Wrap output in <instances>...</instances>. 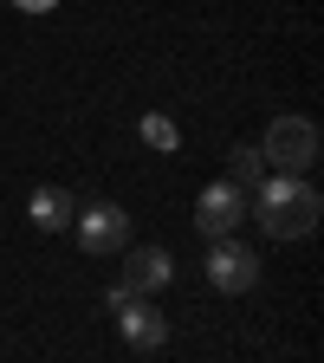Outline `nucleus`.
Returning <instances> with one entry per match:
<instances>
[{"mask_svg": "<svg viewBox=\"0 0 324 363\" xmlns=\"http://www.w3.org/2000/svg\"><path fill=\"white\" fill-rule=\"evenodd\" d=\"M78 247H84L91 259H111V253H123V247H130V214H123V208H111V201H98V208H78Z\"/></svg>", "mask_w": 324, "mask_h": 363, "instance_id": "3", "label": "nucleus"}, {"mask_svg": "<svg viewBox=\"0 0 324 363\" xmlns=\"http://www.w3.org/2000/svg\"><path fill=\"white\" fill-rule=\"evenodd\" d=\"M117 331H123L130 350H162L169 344V318L156 305H143V298H123L117 305Z\"/></svg>", "mask_w": 324, "mask_h": 363, "instance_id": "6", "label": "nucleus"}, {"mask_svg": "<svg viewBox=\"0 0 324 363\" xmlns=\"http://www.w3.org/2000/svg\"><path fill=\"white\" fill-rule=\"evenodd\" d=\"M259 208V227L272 240H311L318 234V214H324V195L311 189L305 175H266V189L253 195Z\"/></svg>", "mask_w": 324, "mask_h": 363, "instance_id": "1", "label": "nucleus"}, {"mask_svg": "<svg viewBox=\"0 0 324 363\" xmlns=\"http://www.w3.org/2000/svg\"><path fill=\"white\" fill-rule=\"evenodd\" d=\"M169 279H175V259H169L162 247H130V259H123V292H130V298L162 292Z\"/></svg>", "mask_w": 324, "mask_h": 363, "instance_id": "7", "label": "nucleus"}, {"mask_svg": "<svg viewBox=\"0 0 324 363\" xmlns=\"http://www.w3.org/2000/svg\"><path fill=\"white\" fill-rule=\"evenodd\" d=\"M253 150H259L266 169H279V175H305V169L318 162V123H311V117H272L266 136H259Z\"/></svg>", "mask_w": 324, "mask_h": 363, "instance_id": "2", "label": "nucleus"}, {"mask_svg": "<svg viewBox=\"0 0 324 363\" xmlns=\"http://www.w3.org/2000/svg\"><path fill=\"white\" fill-rule=\"evenodd\" d=\"M247 220V195L234 189V182H214V189H201L195 201V227L208 240H234V227Z\"/></svg>", "mask_w": 324, "mask_h": 363, "instance_id": "4", "label": "nucleus"}, {"mask_svg": "<svg viewBox=\"0 0 324 363\" xmlns=\"http://www.w3.org/2000/svg\"><path fill=\"white\" fill-rule=\"evenodd\" d=\"M208 279H214L220 292H253V286H259V253L240 247V240H214V247H208Z\"/></svg>", "mask_w": 324, "mask_h": 363, "instance_id": "5", "label": "nucleus"}, {"mask_svg": "<svg viewBox=\"0 0 324 363\" xmlns=\"http://www.w3.org/2000/svg\"><path fill=\"white\" fill-rule=\"evenodd\" d=\"M13 7H20V13H52L59 0H13Z\"/></svg>", "mask_w": 324, "mask_h": 363, "instance_id": "11", "label": "nucleus"}, {"mask_svg": "<svg viewBox=\"0 0 324 363\" xmlns=\"http://www.w3.org/2000/svg\"><path fill=\"white\" fill-rule=\"evenodd\" d=\"M227 182H234L240 195H259V189H266V162H259L253 143H234V175H227Z\"/></svg>", "mask_w": 324, "mask_h": 363, "instance_id": "9", "label": "nucleus"}, {"mask_svg": "<svg viewBox=\"0 0 324 363\" xmlns=\"http://www.w3.org/2000/svg\"><path fill=\"white\" fill-rule=\"evenodd\" d=\"M143 143L169 156V150H181V130H175V123H169L162 111H150V117H143Z\"/></svg>", "mask_w": 324, "mask_h": 363, "instance_id": "10", "label": "nucleus"}, {"mask_svg": "<svg viewBox=\"0 0 324 363\" xmlns=\"http://www.w3.org/2000/svg\"><path fill=\"white\" fill-rule=\"evenodd\" d=\"M26 220L39 227V234H65V227L78 220V201H72L65 189H52V182H45V189L26 195Z\"/></svg>", "mask_w": 324, "mask_h": 363, "instance_id": "8", "label": "nucleus"}]
</instances>
